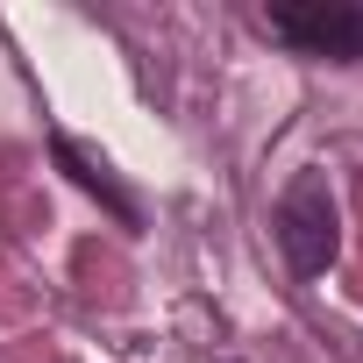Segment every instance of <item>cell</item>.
<instances>
[{
	"instance_id": "cell-3",
	"label": "cell",
	"mask_w": 363,
	"mask_h": 363,
	"mask_svg": "<svg viewBox=\"0 0 363 363\" xmlns=\"http://www.w3.org/2000/svg\"><path fill=\"white\" fill-rule=\"evenodd\" d=\"M50 157H57V171L72 178V186H79V193H93V200H100L121 228H143V207H135V193L121 186V178L107 171V157H93L79 135H50Z\"/></svg>"
},
{
	"instance_id": "cell-2",
	"label": "cell",
	"mask_w": 363,
	"mask_h": 363,
	"mask_svg": "<svg viewBox=\"0 0 363 363\" xmlns=\"http://www.w3.org/2000/svg\"><path fill=\"white\" fill-rule=\"evenodd\" d=\"M264 29L278 43H292L299 57L363 65V0H271Z\"/></svg>"
},
{
	"instance_id": "cell-1",
	"label": "cell",
	"mask_w": 363,
	"mask_h": 363,
	"mask_svg": "<svg viewBox=\"0 0 363 363\" xmlns=\"http://www.w3.org/2000/svg\"><path fill=\"white\" fill-rule=\"evenodd\" d=\"M271 235H278V257H285L292 278H320L342 257V214H335V193H328L320 171H299L292 186L278 193Z\"/></svg>"
}]
</instances>
